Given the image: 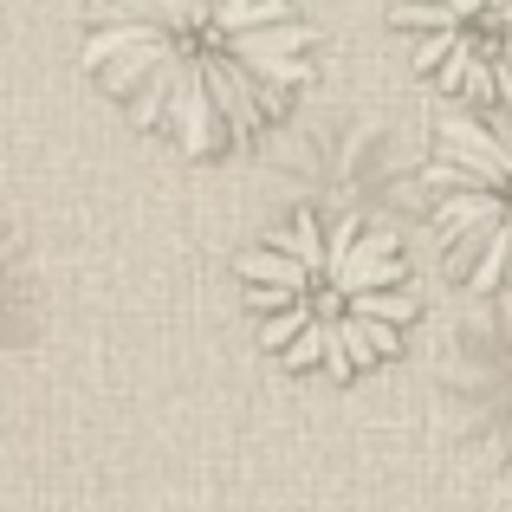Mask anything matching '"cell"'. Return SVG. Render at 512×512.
<instances>
[{"label":"cell","instance_id":"6da1fadb","mask_svg":"<svg viewBox=\"0 0 512 512\" xmlns=\"http://www.w3.org/2000/svg\"><path fill=\"white\" fill-rule=\"evenodd\" d=\"M78 59L188 156L253 143L318 72L292 0H91Z\"/></svg>","mask_w":512,"mask_h":512},{"label":"cell","instance_id":"7a4b0ae2","mask_svg":"<svg viewBox=\"0 0 512 512\" xmlns=\"http://www.w3.org/2000/svg\"><path fill=\"white\" fill-rule=\"evenodd\" d=\"M422 182L441 247L467 260V286L500 292L512 279V117L441 111Z\"/></svg>","mask_w":512,"mask_h":512},{"label":"cell","instance_id":"3957f363","mask_svg":"<svg viewBox=\"0 0 512 512\" xmlns=\"http://www.w3.org/2000/svg\"><path fill=\"white\" fill-rule=\"evenodd\" d=\"M389 26H409L415 72H435L467 104L493 111V78L512 72V0H396Z\"/></svg>","mask_w":512,"mask_h":512}]
</instances>
